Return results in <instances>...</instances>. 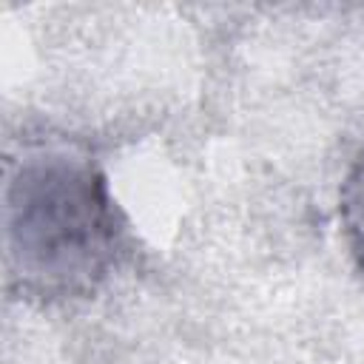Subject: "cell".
Returning <instances> with one entry per match:
<instances>
[{
  "mask_svg": "<svg viewBox=\"0 0 364 364\" xmlns=\"http://www.w3.org/2000/svg\"><path fill=\"white\" fill-rule=\"evenodd\" d=\"M125 250V219L91 148L28 134L3 165L6 284L37 304L91 299Z\"/></svg>",
  "mask_w": 364,
  "mask_h": 364,
  "instance_id": "cell-1",
  "label": "cell"
},
{
  "mask_svg": "<svg viewBox=\"0 0 364 364\" xmlns=\"http://www.w3.org/2000/svg\"><path fill=\"white\" fill-rule=\"evenodd\" d=\"M338 222L347 253L364 279V151L347 168L338 188Z\"/></svg>",
  "mask_w": 364,
  "mask_h": 364,
  "instance_id": "cell-2",
  "label": "cell"
}]
</instances>
